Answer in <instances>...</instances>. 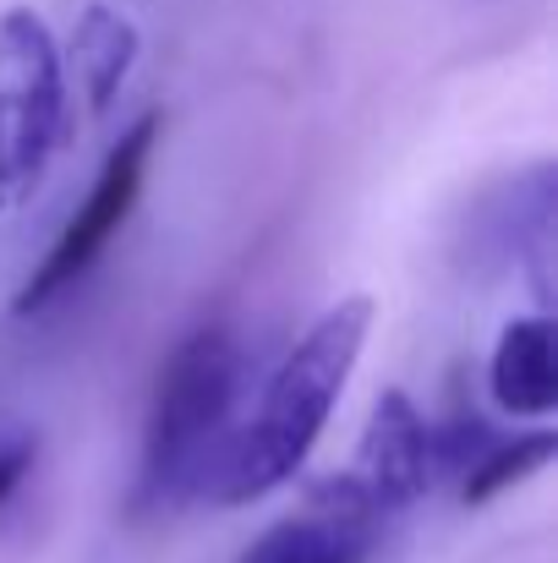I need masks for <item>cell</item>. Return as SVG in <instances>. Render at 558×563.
Masks as SVG:
<instances>
[{
    "label": "cell",
    "instance_id": "obj_2",
    "mask_svg": "<svg viewBox=\"0 0 558 563\" xmlns=\"http://www.w3.org/2000/svg\"><path fill=\"white\" fill-rule=\"evenodd\" d=\"M241 377L247 356L225 329H197L171 351L143 432V476H138L143 509H182L214 493V476L241 427L236 421Z\"/></svg>",
    "mask_w": 558,
    "mask_h": 563
},
{
    "label": "cell",
    "instance_id": "obj_7",
    "mask_svg": "<svg viewBox=\"0 0 558 563\" xmlns=\"http://www.w3.org/2000/svg\"><path fill=\"white\" fill-rule=\"evenodd\" d=\"M132 55H138L132 22L110 5H88L83 22H77V38H72V60H77V82L88 88L94 110H105L116 99L121 77L132 71Z\"/></svg>",
    "mask_w": 558,
    "mask_h": 563
},
{
    "label": "cell",
    "instance_id": "obj_1",
    "mask_svg": "<svg viewBox=\"0 0 558 563\" xmlns=\"http://www.w3.org/2000/svg\"><path fill=\"white\" fill-rule=\"evenodd\" d=\"M372 334V301L368 296H346L335 301L274 367V377L258 394V410L236 427L230 454L214 476V504L236 509V504H258L269 493H280L307 454L318 449L346 383L357 373L362 351Z\"/></svg>",
    "mask_w": 558,
    "mask_h": 563
},
{
    "label": "cell",
    "instance_id": "obj_4",
    "mask_svg": "<svg viewBox=\"0 0 558 563\" xmlns=\"http://www.w3.org/2000/svg\"><path fill=\"white\" fill-rule=\"evenodd\" d=\"M154 143H160V115H143V121H132V126L121 132V143L105 154V165H99L94 187L83 197V208L66 219V230L55 235V246L44 252V263L28 274V285H22V296H17V312H22V318L55 307L61 296H72V290L88 279V268L110 252L116 230L132 219V208H138V197H143Z\"/></svg>",
    "mask_w": 558,
    "mask_h": 563
},
{
    "label": "cell",
    "instance_id": "obj_8",
    "mask_svg": "<svg viewBox=\"0 0 558 563\" xmlns=\"http://www.w3.org/2000/svg\"><path fill=\"white\" fill-rule=\"evenodd\" d=\"M558 438L543 427V432H515V438H499L466 476H460V498L466 504H488V498H499L504 487H515V482H526L532 471H543L548 460H554Z\"/></svg>",
    "mask_w": 558,
    "mask_h": 563
},
{
    "label": "cell",
    "instance_id": "obj_3",
    "mask_svg": "<svg viewBox=\"0 0 558 563\" xmlns=\"http://www.w3.org/2000/svg\"><path fill=\"white\" fill-rule=\"evenodd\" d=\"M66 137V66L28 5L0 16V213L22 208Z\"/></svg>",
    "mask_w": 558,
    "mask_h": 563
},
{
    "label": "cell",
    "instance_id": "obj_6",
    "mask_svg": "<svg viewBox=\"0 0 558 563\" xmlns=\"http://www.w3.org/2000/svg\"><path fill=\"white\" fill-rule=\"evenodd\" d=\"M488 388L510 416L543 421L558 410V362H554V323L548 318H515L488 362Z\"/></svg>",
    "mask_w": 558,
    "mask_h": 563
},
{
    "label": "cell",
    "instance_id": "obj_9",
    "mask_svg": "<svg viewBox=\"0 0 558 563\" xmlns=\"http://www.w3.org/2000/svg\"><path fill=\"white\" fill-rule=\"evenodd\" d=\"M28 471H33V443H28V438H6V443H0V504L22 487Z\"/></svg>",
    "mask_w": 558,
    "mask_h": 563
},
{
    "label": "cell",
    "instance_id": "obj_5",
    "mask_svg": "<svg viewBox=\"0 0 558 563\" xmlns=\"http://www.w3.org/2000/svg\"><path fill=\"white\" fill-rule=\"evenodd\" d=\"M340 482L351 487V498L368 509L378 526L389 515L411 509L438 482L433 476V427L411 405V394H400V388L378 394V405H372V416H368V432L357 443V460H351V471Z\"/></svg>",
    "mask_w": 558,
    "mask_h": 563
}]
</instances>
